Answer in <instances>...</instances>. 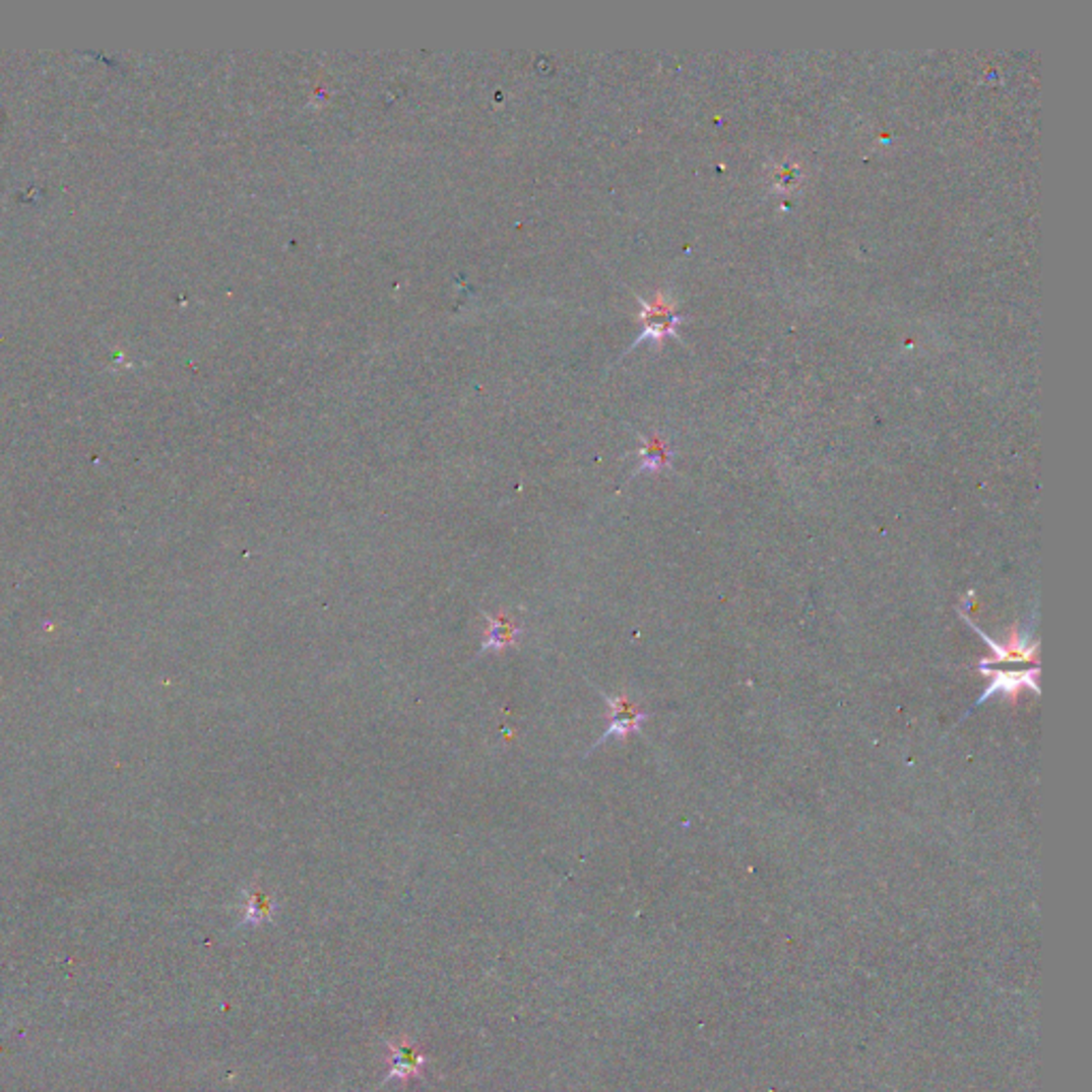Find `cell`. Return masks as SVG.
<instances>
[{"label": "cell", "instance_id": "cell-1", "mask_svg": "<svg viewBox=\"0 0 1092 1092\" xmlns=\"http://www.w3.org/2000/svg\"><path fill=\"white\" fill-rule=\"evenodd\" d=\"M962 617H965L967 624L983 638V642H986L992 651V657H981L977 663L981 677L990 679L986 692L979 696L977 704L986 702L988 698L997 694L1008 698L1010 702H1016L1022 690H1031L1033 694L1039 696L1041 694L1037 685V679L1041 672V663L1037 657L1039 642L1037 640L1029 642L1031 632L1029 630L1022 632L1018 626H1014L1008 640L997 642L990 636L983 634L975 626V621L971 617L967 615H962Z\"/></svg>", "mask_w": 1092, "mask_h": 1092}, {"label": "cell", "instance_id": "cell-2", "mask_svg": "<svg viewBox=\"0 0 1092 1092\" xmlns=\"http://www.w3.org/2000/svg\"><path fill=\"white\" fill-rule=\"evenodd\" d=\"M606 702L611 706V721H608L606 732L595 743V747L602 745L611 736L626 738L628 734L640 730L642 721L649 719V713L640 711L638 706L630 702L626 696H606Z\"/></svg>", "mask_w": 1092, "mask_h": 1092}, {"label": "cell", "instance_id": "cell-3", "mask_svg": "<svg viewBox=\"0 0 1092 1092\" xmlns=\"http://www.w3.org/2000/svg\"><path fill=\"white\" fill-rule=\"evenodd\" d=\"M387 1047L391 1050V1069H389V1076L384 1078V1082H391V1080L405 1082L410 1078L423 1076V1069L427 1063H430V1058L421 1054L414 1043L401 1037L397 1041H387Z\"/></svg>", "mask_w": 1092, "mask_h": 1092}, {"label": "cell", "instance_id": "cell-4", "mask_svg": "<svg viewBox=\"0 0 1092 1092\" xmlns=\"http://www.w3.org/2000/svg\"><path fill=\"white\" fill-rule=\"evenodd\" d=\"M519 634L521 630L517 626V621H512L508 615L489 617V630L483 642V651H502L510 645H515Z\"/></svg>", "mask_w": 1092, "mask_h": 1092}, {"label": "cell", "instance_id": "cell-5", "mask_svg": "<svg viewBox=\"0 0 1092 1092\" xmlns=\"http://www.w3.org/2000/svg\"><path fill=\"white\" fill-rule=\"evenodd\" d=\"M645 323H647L645 335H651L655 339L672 333L677 325V316L672 312V306L661 295L655 297V302L645 306Z\"/></svg>", "mask_w": 1092, "mask_h": 1092}, {"label": "cell", "instance_id": "cell-6", "mask_svg": "<svg viewBox=\"0 0 1092 1092\" xmlns=\"http://www.w3.org/2000/svg\"><path fill=\"white\" fill-rule=\"evenodd\" d=\"M273 898L265 894L263 890L254 888L246 894V907H244V922L246 924H263L269 922L273 915Z\"/></svg>", "mask_w": 1092, "mask_h": 1092}, {"label": "cell", "instance_id": "cell-7", "mask_svg": "<svg viewBox=\"0 0 1092 1092\" xmlns=\"http://www.w3.org/2000/svg\"><path fill=\"white\" fill-rule=\"evenodd\" d=\"M668 459H670V453L666 451V446L653 440L651 444H647L645 451H642L640 469H659L663 465H668Z\"/></svg>", "mask_w": 1092, "mask_h": 1092}]
</instances>
